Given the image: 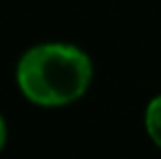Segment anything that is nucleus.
I'll return each instance as SVG.
<instances>
[{
    "mask_svg": "<svg viewBox=\"0 0 161 159\" xmlns=\"http://www.w3.org/2000/svg\"><path fill=\"white\" fill-rule=\"evenodd\" d=\"M92 61L67 43H45L29 49L16 65V84L25 98L39 106H65L86 94Z\"/></svg>",
    "mask_w": 161,
    "mask_h": 159,
    "instance_id": "obj_1",
    "label": "nucleus"
},
{
    "mask_svg": "<svg viewBox=\"0 0 161 159\" xmlns=\"http://www.w3.org/2000/svg\"><path fill=\"white\" fill-rule=\"evenodd\" d=\"M145 127H147V133H149L151 141L161 149V94L155 96L149 102V106H147Z\"/></svg>",
    "mask_w": 161,
    "mask_h": 159,
    "instance_id": "obj_2",
    "label": "nucleus"
}]
</instances>
